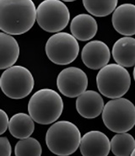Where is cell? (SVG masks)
Instances as JSON below:
<instances>
[{
	"label": "cell",
	"mask_w": 135,
	"mask_h": 156,
	"mask_svg": "<svg viewBox=\"0 0 135 156\" xmlns=\"http://www.w3.org/2000/svg\"><path fill=\"white\" fill-rule=\"evenodd\" d=\"M32 0H0V30L11 36L25 34L37 20Z\"/></svg>",
	"instance_id": "obj_1"
},
{
	"label": "cell",
	"mask_w": 135,
	"mask_h": 156,
	"mask_svg": "<svg viewBox=\"0 0 135 156\" xmlns=\"http://www.w3.org/2000/svg\"><path fill=\"white\" fill-rule=\"evenodd\" d=\"M63 111V101L57 91L41 89L32 94L28 103V112L41 125L54 123Z\"/></svg>",
	"instance_id": "obj_2"
},
{
	"label": "cell",
	"mask_w": 135,
	"mask_h": 156,
	"mask_svg": "<svg viewBox=\"0 0 135 156\" xmlns=\"http://www.w3.org/2000/svg\"><path fill=\"white\" fill-rule=\"evenodd\" d=\"M81 138L80 131L75 124L68 121H59L48 128L45 140L52 154L69 156L80 148Z\"/></svg>",
	"instance_id": "obj_3"
},
{
	"label": "cell",
	"mask_w": 135,
	"mask_h": 156,
	"mask_svg": "<svg viewBox=\"0 0 135 156\" xmlns=\"http://www.w3.org/2000/svg\"><path fill=\"white\" fill-rule=\"evenodd\" d=\"M96 85L100 93L106 98H122L130 89L131 77L124 67L111 63L100 69Z\"/></svg>",
	"instance_id": "obj_4"
},
{
	"label": "cell",
	"mask_w": 135,
	"mask_h": 156,
	"mask_svg": "<svg viewBox=\"0 0 135 156\" xmlns=\"http://www.w3.org/2000/svg\"><path fill=\"white\" fill-rule=\"evenodd\" d=\"M102 120L110 131L127 133L135 126V105L123 97L109 101L103 110Z\"/></svg>",
	"instance_id": "obj_5"
},
{
	"label": "cell",
	"mask_w": 135,
	"mask_h": 156,
	"mask_svg": "<svg viewBox=\"0 0 135 156\" xmlns=\"http://www.w3.org/2000/svg\"><path fill=\"white\" fill-rule=\"evenodd\" d=\"M35 80L26 67L14 65L5 69L0 77V88L4 94L13 100L27 97L32 91Z\"/></svg>",
	"instance_id": "obj_6"
},
{
	"label": "cell",
	"mask_w": 135,
	"mask_h": 156,
	"mask_svg": "<svg viewBox=\"0 0 135 156\" xmlns=\"http://www.w3.org/2000/svg\"><path fill=\"white\" fill-rule=\"evenodd\" d=\"M69 20V8L61 0H44L37 9V24L47 32H61Z\"/></svg>",
	"instance_id": "obj_7"
},
{
	"label": "cell",
	"mask_w": 135,
	"mask_h": 156,
	"mask_svg": "<svg viewBox=\"0 0 135 156\" xmlns=\"http://www.w3.org/2000/svg\"><path fill=\"white\" fill-rule=\"evenodd\" d=\"M46 54L57 65H69L75 60L80 52V45L73 35L59 32L52 35L45 47Z\"/></svg>",
	"instance_id": "obj_8"
},
{
	"label": "cell",
	"mask_w": 135,
	"mask_h": 156,
	"mask_svg": "<svg viewBox=\"0 0 135 156\" xmlns=\"http://www.w3.org/2000/svg\"><path fill=\"white\" fill-rule=\"evenodd\" d=\"M88 77L81 69L69 67L62 69L57 78L59 90L66 97H79L88 87Z\"/></svg>",
	"instance_id": "obj_9"
},
{
	"label": "cell",
	"mask_w": 135,
	"mask_h": 156,
	"mask_svg": "<svg viewBox=\"0 0 135 156\" xmlns=\"http://www.w3.org/2000/svg\"><path fill=\"white\" fill-rule=\"evenodd\" d=\"M81 58L84 65L89 69H101L108 64L111 51L105 42L101 41H91L83 47Z\"/></svg>",
	"instance_id": "obj_10"
},
{
	"label": "cell",
	"mask_w": 135,
	"mask_h": 156,
	"mask_svg": "<svg viewBox=\"0 0 135 156\" xmlns=\"http://www.w3.org/2000/svg\"><path fill=\"white\" fill-rule=\"evenodd\" d=\"M80 149L83 156H108L111 141L101 131H90L81 138Z\"/></svg>",
	"instance_id": "obj_11"
},
{
	"label": "cell",
	"mask_w": 135,
	"mask_h": 156,
	"mask_svg": "<svg viewBox=\"0 0 135 156\" xmlns=\"http://www.w3.org/2000/svg\"><path fill=\"white\" fill-rule=\"evenodd\" d=\"M104 107V100L101 94L96 91L86 90L77 97V112L86 119L96 118L103 112Z\"/></svg>",
	"instance_id": "obj_12"
},
{
	"label": "cell",
	"mask_w": 135,
	"mask_h": 156,
	"mask_svg": "<svg viewBox=\"0 0 135 156\" xmlns=\"http://www.w3.org/2000/svg\"><path fill=\"white\" fill-rule=\"evenodd\" d=\"M112 26L117 33L125 37L135 35V5L123 4L112 13Z\"/></svg>",
	"instance_id": "obj_13"
},
{
	"label": "cell",
	"mask_w": 135,
	"mask_h": 156,
	"mask_svg": "<svg viewBox=\"0 0 135 156\" xmlns=\"http://www.w3.org/2000/svg\"><path fill=\"white\" fill-rule=\"evenodd\" d=\"M98 30L95 19L87 14L76 15L70 24V31L77 40L87 41L94 38Z\"/></svg>",
	"instance_id": "obj_14"
},
{
	"label": "cell",
	"mask_w": 135,
	"mask_h": 156,
	"mask_svg": "<svg viewBox=\"0 0 135 156\" xmlns=\"http://www.w3.org/2000/svg\"><path fill=\"white\" fill-rule=\"evenodd\" d=\"M112 53L117 64L124 68L135 66V38L124 37L118 39L114 43Z\"/></svg>",
	"instance_id": "obj_15"
},
{
	"label": "cell",
	"mask_w": 135,
	"mask_h": 156,
	"mask_svg": "<svg viewBox=\"0 0 135 156\" xmlns=\"http://www.w3.org/2000/svg\"><path fill=\"white\" fill-rule=\"evenodd\" d=\"M20 52V46L15 38L6 33H0V69H7L15 65Z\"/></svg>",
	"instance_id": "obj_16"
},
{
	"label": "cell",
	"mask_w": 135,
	"mask_h": 156,
	"mask_svg": "<svg viewBox=\"0 0 135 156\" xmlns=\"http://www.w3.org/2000/svg\"><path fill=\"white\" fill-rule=\"evenodd\" d=\"M34 122L32 117L26 113L15 114L9 120V133L14 138L18 139L30 138L35 131Z\"/></svg>",
	"instance_id": "obj_17"
},
{
	"label": "cell",
	"mask_w": 135,
	"mask_h": 156,
	"mask_svg": "<svg viewBox=\"0 0 135 156\" xmlns=\"http://www.w3.org/2000/svg\"><path fill=\"white\" fill-rule=\"evenodd\" d=\"M111 148L115 156H130L135 149V139L128 133H117L111 140Z\"/></svg>",
	"instance_id": "obj_18"
},
{
	"label": "cell",
	"mask_w": 135,
	"mask_h": 156,
	"mask_svg": "<svg viewBox=\"0 0 135 156\" xmlns=\"http://www.w3.org/2000/svg\"><path fill=\"white\" fill-rule=\"evenodd\" d=\"M118 0H83L84 9L95 17H106L117 9Z\"/></svg>",
	"instance_id": "obj_19"
},
{
	"label": "cell",
	"mask_w": 135,
	"mask_h": 156,
	"mask_svg": "<svg viewBox=\"0 0 135 156\" xmlns=\"http://www.w3.org/2000/svg\"><path fill=\"white\" fill-rule=\"evenodd\" d=\"M42 148L39 141L34 138L21 139L15 144V156H41Z\"/></svg>",
	"instance_id": "obj_20"
},
{
	"label": "cell",
	"mask_w": 135,
	"mask_h": 156,
	"mask_svg": "<svg viewBox=\"0 0 135 156\" xmlns=\"http://www.w3.org/2000/svg\"><path fill=\"white\" fill-rule=\"evenodd\" d=\"M12 148L9 140L6 137L0 138V156H11Z\"/></svg>",
	"instance_id": "obj_21"
},
{
	"label": "cell",
	"mask_w": 135,
	"mask_h": 156,
	"mask_svg": "<svg viewBox=\"0 0 135 156\" xmlns=\"http://www.w3.org/2000/svg\"><path fill=\"white\" fill-rule=\"evenodd\" d=\"M9 118L4 110H0V134H4L9 126Z\"/></svg>",
	"instance_id": "obj_22"
},
{
	"label": "cell",
	"mask_w": 135,
	"mask_h": 156,
	"mask_svg": "<svg viewBox=\"0 0 135 156\" xmlns=\"http://www.w3.org/2000/svg\"><path fill=\"white\" fill-rule=\"evenodd\" d=\"M63 2H73V1H76V0H61Z\"/></svg>",
	"instance_id": "obj_23"
},
{
	"label": "cell",
	"mask_w": 135,
	"mask_h": 156,
	"mask_svg": "<svg viewBox=\"0 0 135 156\" xmlns=\"http://www.w3.org/2000/svg\"><path fill=\"white\" fill-rule=\"evenodd\" d=\"M133 79H134V81H135V66H134V69H133Z\"/></svg>",
	"instance_id": "obj_24"
},
{
	"label": "cell",
	"mask_w": 135,
	"mask_h": 156,
	"mask_svg": "<svg viewBox=\"0 0 135 156\" xmlns=\"http://www.w3.org/2000/svg\"><path fill=\"white\" fill-rule=\"evenodd\" d=\"M130 156H135V149H134V150L133 151V153H132V154Z\"/></svg>",
	"instance_id": "obj_25"
}]
</instances>
